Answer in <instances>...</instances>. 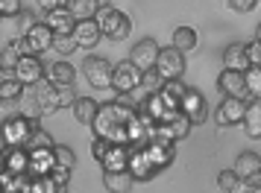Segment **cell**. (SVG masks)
Segmentation results:
<instances>
[{"label":"cell","instance_id":"obj_41","mask_svg":"<svg viewBox=\"0 0 261 193\" xmlns=\"http://www.w3.org/2000/svg\"><path fill=\"white\" fill-rule=\"evenodd\" d=\"M109 141L106 138H94V144H91V155L97 158V161H103V158H106V152H109Z\"/></svg>","mask_w":261,"mask_h":193},{"label":"cell","instance_id":"obj_46","mask_svg":"<svg viewBox=\"0 0 261 193\" xmlns=\"http://www.w3.org/2000/svg\"><path fill=\"white\" fill-rule=\"evenodd\" d=\"M38 3H41V9H47V12L59 9V6H68V0H38Z\"/></svg>","mask_w":261,"mask_h":193},{"label":"cell","instance_id":"obj_34","mask_svg":"<svg viewBox=\"0 0 261 193\" xmlns=\"http://www.w3.org/2000/svg\"><path fill=\"white\" fill-rule=\"evenodd\" d=\"M141 88L147 91V94H159V91L165 88V79H162V73H159V71H144Z\"/></svg>","mask_w":261,"mask_h":193},{"label":"cell","instance_id":"obj_19","mask_svg":"<svg viewBox=\"0 0 261 193\" xmlns=\"http://www.w3.org/2000/svg\"><path fill=\"white\" fill-rule=\"evenodd\" d=\"M53 29H50V24H36L30 33H27V41H30V47H33V53L36 56H41V53H47L50 47H53Z\"/></svg>","mask_w":261,"mask_h":193},{"label":"cell","instance_id":"obj_26","mask_svg":"<svg viewBox=\"0 0 261 193\" xmlns=\"http://www.w3.org/2000/svg\"><path fill=\"white\" fill-rule=\"evenodd\" d=\"M138 111L147 114V117H153V120H162L167 114V106H165V100H162V94H147L144 103L138 106Z\"/></svg>","mask_w":261,"mask_h":193},{"label":"cell","instance_id":"obj_37","mask_svg":"<svg viewBox=\"0 0 261 193\" xmlns=\"http://www.w3.org/2000/svg\"><path fill=\"white\" fill-rule=\"evenodd\" d=\"M21 12V0H0V18H18Z\"/></svg>","mask_w":261,"mask_h":193},{"label":"cell","instance_id":"obj_16","mask_svg":"<svg viewBox=\"0 0 261 193\" xmlns=\"http://www.w3.org/2000/svg\"><path fill=\"white\" fill-rule=\"evenodd\" d=\"M217 88H220L223 96H244V100H249L247 79H244V73H238V71H223L220 73V76H217Z\"/></svg>","mask_w":261,"mask_h":193},{"label":"cell","instance_id":"obj_45","mask_svg":"<svg viewBox=\"0 0 261 193\" xmlns=\"http://www.w3.org/2000/svg\"><path fill=\"white\" fill-rule=\"evenodd\" d=\"M229 193H255V187H252L247 179H238V181H235V187H232Z\"/></svg>","mask_w":261,"mask_h":193},{"label":"cell","instance_id":"obj_1","mask_svg":"<svg viewBox=\"0 0 261 193\" xmlns=\"http://www.w3.org/2000/svg\"><path fill=\"white\" fill-rule=\"evenodd\" d=\"M94 138H106L109 144H129V135H126V123L118 120L115 114V103H106L97 109V117L91 123Z\"/></svg>","mask_w":261,"mask_h":193},{"label":"cell","instance_id":"obj_4","mask_svg":"<svg viewBox=\"0 0 261 193\" xmlns=\"http://www.w3.org/2000/svg\"><path fill=\"white\" fill-rule=\"evenodd\" d=\"M112 71H115V65H112V61H106L103 56H88V59L83 61L85 79H88V85H91V88H97V91H106V88H112Z\"/></svg>","mask_w":261,"mask_h":193},{"label":"cell","instance_id":"obj_23","mask_svg":"<svg viewBox=\"0 0 261 193\" xmlns=\"http://www.w3.org/2000/svg\"><path fill=\"white\" fill-rule=\"evenodd\" d=\"M103 184L109 193H129L135 179H132L129 170H120V173H103Z\"/></svg>","mask_w":261,"mask_h":193},{"label":"cell","instance_id":"obj_22","mask_svg":"<svg viewBox=\"0 0 261 193\" xmlns=\"http://www.w3.org/2000/svg\"><path fill=\"white\" fill-rule=\"evenodd\" d=\"M44 24H50V29L59 36V33H73V26H76V18L71 15V9H68V6H59V9L47 12V21H44Z\"/></svg>","mask_w":261,"mask_h":193},{"label":"cell","instance_id":"obj_2","mask_svg":"<svg viewBox=\"0 0 261 193\" xmlns=\"http://www.w3.org/2000/svg\"><path fill=\"white\" fill-rule=\"evenodd\" d=\"M94 21H97V26H100L103 38H109V41H123V38L132 33L129 15H123L120 9H112V6H103V9L97 12Z\"/></svg>","mask_w":261,"mask_h":193},{"label":"cell","instance_id":"obj_38","mask_svg":"<svg viewBox=\"0 0 261 193\" xmlns=\"http://www.w3.org/2000/svg\"><path fill=\"white\" fill-rule=\"evenodd\" d=\"M235 181H238V173H235V170H223V173L217 176V184H220V190H226V193L235 187Z\"/></svg>","mask_w":261,"mask_h":193},{"label":"cell","instance_id":"obj_28","mask_svg":"<svg viewBox=\"0 0 261 193\" xmlns=\"http://www.w3.org/2000/svg\"><path fill=\"white\" fill-rule=\"evenodd\" d=\"M173 47H176L179 53L197 50V33H194V26H176V29H173Z\"/></svg>","mask_w":261,"mask_h":193},{"label":"cell","instance_id":"obj_47","mask_svg":"<svg viewBox=\"0 0 261 193\" xmlns=\"http://www.w3.org/2000/svg\"><path fill=\"white\" fill-rule=\"evenodd\" d=\"M97 6H100V9H103V6H109V0H97Z\"/></svg>","mask_w":261,"mask_h":193},{"label":"cell","instance_id":"obj_7","mask_svg":"<svg viewBox=\"0 0 261 193\" xmlns=\"http://www.w3.org/2000/svg\"><path fill=\"white\" fill-rule=\"evenodd\" d=\"M155 71L162 73V79H182L185 73V53H179L176 47L170 50H162L159 53V61H155Z\"/></svg>","mask_w":261,"mask_h":193},{"label":"cell","instance_id":"obj_49","mask_svg":"<svg viewBox=\"0 0 261 193\" xmlns=\"http://www.w3.org/2000/svg\"><path fill=\"white\" fill-rule=\"evenodd\" d=\"M3 173H6V167H3V155H0V176H3Z\"/></svg>","mask_w":261,"mask_h":193},{"label":"cell","instance_id":"obj_9","mask_svg":"<svg viewBox=\"0 0 261 193\" xmlns=\"http://www.w3.org/2000/svg\"><path fill=\"white\" fill-rule=\"evenodd\" d=\"M247 103H249V100H244V96H226L223 103L217 106V111H214L217 123H220V126H235V123H244Z\"/></svg>","mask_w":261,"mask_h":193},{"label":"cell","instance_id":"obj_48","mask_svg":"<svg viewBox=\"0 0 261 193\" xmlns=\"http://www.w3.org/2000/svg\"><path fill=\"white\" fill-rule=\"evenodd\" d=\"M255 41H261V24H258V29H255Z\"/></svg>","mask_w":261,"mask_h":193},{"label":"cell","instance_id":"obj_50","mask_svg":"<svg viewBox=\"0 0 261 193\" xmlns=\"http://www.w3.org/2000/svg\"><path fill=\"white\" fill-rule=\"evenodd\" d=\"M255 193H261V187H255Z\"/></svg>","mask_w":261,"mask_h":193},{"label":"cell","instance_id":"obj_39","mask_svg":"<svg viewBox=\"0 0 261 193\" xmlns=\"http://www.w3.org/2000/svg\"><path fill=\"white\" fill-rule=\"evenodd\" d=\"M162 91H167V94L179 96V100H182V96L188 94V88H185V82H182V79H167V82H165V88H162Z\"/></svg>","mask_w":261,"mask_h":193},{"label":"cell","instance_id":"obj_10","mask_svg":"<svg viewBox=\"0 0 261 193\" xmlns=\"http://www.w3.org/2000/svg\"><path fill=\"white\" fill-rule=\"evenodd\" d=\"M56 167H59V164H56V152H53V146L30 149V170H27L30 179H44V176H50Z\"/></svg>","mask_w":261,"mask_h":193},{"label":"cell","instance_id":"obj_15","mask_svg":"<svg viewBox=\"0 0 261 193\" xmlns=\"http://www.w3.org/2000/svg\"><path fill=\"white\" fill-rule=\"evenodd\" d=\"M3 167H6V173H12V176H27V170H30V149L27 146H6Z\"/></svg>","mask_w":261,"mask_h":193},{"label":"cell","instance_id":"obj_11","mask_svg":"<svg viewBox=\"0 0 261 193\" xmlns=\"http://www.w3.org/2000/svg\"><path fill=\"white\" fill-rule=\"evenodd\" d=\"M159 53H162V47L155 44L153 38H141L135 47H132V56L129 61L138 68V71H155V61H159Z\"/></svg>","mask_w":261,"mask_h":193},{"label":"cell","instance_id":"obj_25","mask_svg":"<svg viewBox=\"0 0 261 193\" xmlns=\"http://www.w3.org/2000/svg\"><path fill=\"white\" fill-rule=\"evenodd\" d=\"M232 170L238 173V179H252L255 173H261V155H255V152H241Z\"/></svg>","mask_w":261,"mask_h":193},{"label":"cell","instance_id":"obj_6","mask_svg":"<svg viewBox=\"0 0 261 193\" xmlns=\"http://www.w3.org/2000/svg\"><path fill=\"white\" fill-rule=\"evenodd\" d=\"M33 88H36V91H33V103H36V111H38V114H53V111L62 109V103H59V88L50 82L47 76H44L38 85H33Z\"/></svg>","mask_w":261,"mask_h":193},{"label":"cell","instance_id":"obj_43","mask_svg":"<svg viewBox=\"0 0 261 193\" xmlns=\"http://www.w3.org/2000/svg\"><path fill=\"white\" fill-rule=\"evenodd\" d=\"M71 173H73V170H68V167H56L53 173H50V179L56 181V184H62V187H68V181H71Z\"/></svg>","mask_w":261,"mask_h":193},{"label":"cell","instance_id":"obj_44","mask_svg":"<svg viewBox=\"0 0 261 193\" xmlns=\"http://www.w3.org/2000/svg\"><path fill=\"white\" fill-rule=\"evenodd\" d=\"M255 3L258 0H229V9H235V12H252Z\"/></svg>","mask_w":261,"mask_h":193},{"label":"cell","instance_id":"obj_33","mask_svg":"<svg viewBox=\"0 0 261 193\" xmlns=\"http://www.w3.org/2000/svg\"><path fill=\"white\" fill-rule=\"evenodd\" d=\"M44 146H56V144H53V138H50L47 129L36 126L33 135H30V141H27V149H44Z\"/></svg>","mask_w":261,"mask_h":193},{"label":"cell","instance_id":"obj_14","mask_svg":"<svg viewBox=\"0 0 261 193\" xmlns=\"http://www.w3.org/2000/svg\"><path fill=\"white\" fill-rule=\"evenodd\" d=\"M129 155H132L129 144H112L109 146V152H106V158L100 161V164H103V173H120V170H129Z\"/></svg>","mask_w":261,"mask_h":193},{"label":"cell","instance_id":"obj_8","mask_svg":"<svg viewBox=\"0 0 261 193\" xmlns=\"http://www.w3.org/2000/svg\"><path fill=\"white\" fill-rule=\"evenodd\" d=\"M15 73H18V82H24V88L27 85L33 88L47 76V68H44L41 56H21V61L15 65Z\"/></svg>","mask_w":261,"mask_h":193},{"label":"cell","instance_id":"obj_35","mask_svg":"<svg viewBox=\"0 0 261 193\" xmlns=\"http://www.w3.org/2000/svg\"><path fill=\"white\" fill-rule=\"evenodd\" d=\"M244 79H247L249 100H252V96H261V68H249V71L244 73Z\"/></svg>","mask_w":261,"mask_h":193},{"label":"cell","instance_id":"obj_12","mask_svg":"<svg viewBox=\"0 0 261 193\" xmlns=\"http://www.w3.org/2000/svg\"><path fill=\"white\" fill-rule=\"evenodd\" d=\"M179 111L188 117L194 126H200V123H205V117H208V106H205V96L200 94V91H191L179 100Z\"/></svg>","mask_w":261,"mask_h":193},{"label":"cell","instance_id":"obj_24","mask_svg":"<svg viewBox=\"0 0 261 193\" xmlns=\"http://www.w3.org/2000/svg\"><path fill=\"white\" fill-rule=\"evenodd\" d=\"M47 79L56 85V88H68V85H73V82H76L73 65H68V61H56V65H50Z\"/></svg>","mask_w":261,"mask_h":193},{"label":"cell","instance_id":"obj_13","mask_svg":"<svg viewBox=\"0 0 261 193\" xmlns=\"http://www.w3.org/2000/svg\"><path fill=\"white\" fill-rule=\"evenodd\" d=\"M129 173H132V179H135V181H150L155 173H159L155 164L150 161V155H147V146H132Z\"/></svg>","mask_w":261,"mask_h":193},{"label":"cell","instance_id":"obj_42","mask_svg":"<svg viewBox=\"0 0 261 193\" xmlns=\"http://www.w3.org/2000/svg\"><path fill=\"white\" fill-rule=\"evenodd\" d=\"M247 56H249V65H252V68H261V41L247 44Z\"/></svg>","mask_w":261,"mask_h":193},{"label":"cell","instance_id":"obj_29","mask_svg":"<svg viewBox=\"0 0 261 193\" xmlns=\"http://www.w3.org/2000/svg\"><path fill=\"white\" fill-rule=\"evenodd\" d=\"M68 9L76 21H88V18H97L100 12V6H97V0H68Z\"/></svg>","mask_w":261,"mask_h":193},{"label":"cell","instance_id":"obj_27","mask_svg":"<svg viewBox=\"0 0 261 193\" xmlns=\"http://www.w3.org/2000/svg\"><path fill=\"white\" fill-rule=\"evenodd\" d=\"M97 109H100V106H97L91 96H80V100L73 103V117L80 123H88V126H91L94 117H97Z\"/></svg>","mask_w":261,"mask_h":193},{"label":"cell","instance_id":"obj_40","mask_svg":"<svg viewBox=\"0 0 261 193\" xmlns=\"http://www.w3.org/2000/svg\"><path fill=\"white\" fill-rule=\"evenodd\" d=\"M36 24H38V21H36V15H33V12H21V15H18V29H21V36H27Z\"/></svg>","mask_w":261,"mask_h":193},{"label":"cell","instance_id":"obj_17","mask_svg":"<svg viewBox=\"0 0 261 193\" xmlns=\"http://www.w3.org/2000/svg\"><path fill=\"white\" fill-rule=\"evenodd\" d=\"M147 155H150V161L155 164V170L162 173L165 167L173 164V158H176V146L170 144V141H150V144H147Z\"/></svg>","mask_w":261,"mask_h":193},{"label":"cell","instance_id":"obj_31","mask_svg":"<svg viewBox=\"0 0 261 193\" xmlns=\"http://www.w3.org/2000/svg\"><path fill=\"white\" fill-rule=\"evenodd\" d=\"M21 61V47H18V38L15 41H6L3 50H0V68H15Z\"/></svg>","mask_w":261,"mask_h":193},{"label":"cell","instance_id":"obj_36","mask_svg":"<svg viewBox=\"0 0 261 193\" xmlns=\"http://www.w3.org/2000/svg\"><path fill=\"white\" fill-rule=\"evenodd\" d=\"M53 152H56V164H59V167H68V170L76 167V155H73V149H71V146L56 144V146H53Z\"/></svg>","mask_w":261,"mask_h":193},{"label":"cell","instance_id":"obj_3","mask_svg":"<svg viewBox=\"0 0 261 193\" xmlns=\"http://www.w3.org/2000/svg\"><path fill=\"white\" fill-rule=\"evenodd\" d=\"M36 126H38L36 120L12 114V117H6V120L0 123V141L6 146H27V141H30V135H33Z\"/></svg>","mask_w":261,"mask_h":193},{"label":"cell","instance_id":"obj_5","mask_svg":"<svg viewBox=\"0 0 261 193\" xmlns=\"http://www.w3.org/2000/svg\"><path fill=\"white\" fill-rule=\"evenodd\" d=\"M141 76L144 73L138 71L132 61H118L115 71H112V88H115L118 94H132V91L141 88Z\"/></svg>","mask_w":261,"mask_h":193},{"label":"cell","instance_id":"obj_30","mask_svg":"<svg viewBox=\"0 0 261 193\" xmlns=\"http://www.w3.org/2000/svg\"><path fill=\"white\" fill-rule=\"evenodd\" d=\"M24 96V82L18 79H0V103H15Z\"/></svg>","mask_w":261,"mask_h":193},{"label":"cell","instance_id":"obj_20","mask_svg":"<svg viewBox=\"0 0 261 193\" xmlns=\"http://www.w3.org/2000/svg\"><path fill=\"white\" fill-rule=\"evenodd\" d=\"M73 38H76L80 47H94L97 41L103 38V33H100V26H97L94 18H88V21H76V26H73Z\"/></svg>","mask_w":261,"mask_h":193},{"label":"cell","instance_id":"obj_21","mask_svg":"<svg viewBox=\"0 0 261 193\" xmlns=\"http://www.w3.org/2000/svg\"><path fill=\"white\" fill-rule=\"evenodd\" d=\"M244 132L249 135V138H255L258 141L261 138V96H252L247 103V114H244Z\"/></svg>","mask_w":261,"mask_h":193},{"label":"cell","instance_id":"obj_32","mask_svg":"<svg viewBox=\"0 0 261 193\" xmlns=\"http://www.w3.org/2000/svg\"><path fill=\"white\" fill-rule=\"evenodd\" d=\"M80 47L76 44V38H73V33H59V36H53V47L59 56H68V53H73V50Z\"/></svg>","mask_w":261,"mask_h":193},{"label":"cell","instance_id":"obj_18","mask_svg":"<svg viewBox=\"0 0 261 193\" xmlns=\"http://www.w3.org/2000/svg\"><path fill=\"white\" fill-rule=\"evenodd\" d=\"M252 65H249V56H247V44H229L223 50V71H238V73H247Z\"/></svg>","mask_w":261,"mask_h":193}]
</instances>
